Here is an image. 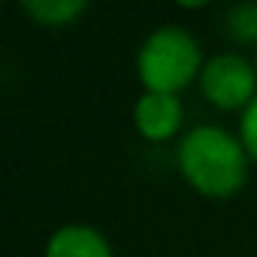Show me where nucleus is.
<instances>
[{"label":"nucleus","instance_id":"obj_1","mask_svg":"<svg viewBox=\"0 0 257 257\" xmlns=\"http://www.w3.org/2000/svg\"><path fill=\"white\" fill-rule=\"evenodd\" d=\"M182 176L206 197H230L245 185V146L221 127H194L179 146Z\"/></svg>","mask_w":257,"mask_h":257},{"label":"nucleus","instance_id":"obj_2","mask_svg":"<svg viewBox=\"0 0 257 257\" xmlns=\"http://www.w3.org/2000/svg\"><path fill=\"white\" fill-rule=\"evenodd\" d=\"M137 70L152 94H176L200 73V46L182 28H161L143 43Z\"/></svg>","mask_w":257,"mask_h":257},{"label":"nucleus","instance_id":"obj_3","mask_svg":"<svg viewBox=\"0 0 257 257\" xmlns=\"http://www.w3.org/2000/svg\"><path fill=\"white\" fill-rule=\"evenodd\" d=\"M200 88L209 97V103L221 109H239L257 97V70L239 55H218L203 67Z\"/></svg>","mask_w":257,"mask_h":257},{"label":"nucleus","instance_id":"obj_4","mask_svg":"<svg viewBox=\"0 0 257 257\" xmlns=\"http://www.w3.org/2000/svg\"><path fill=\"white\" fill-rule=\"evenodd\" d=\"M134 121H137V131L146 140H155V143L170 140L182 124V103L176 100V94H152L149 91L146 97H140Z\"/></svg>","mask_w":257,"mask_h":257},{"label":"nucleus","instance_id":"obj_5","mask_svg":"<svg viewBox=\"0 0 257 257\" xmlns=\"http://www.w3.org/2000/svg\"><path fill=\"white\" fill-rule=\"evenodd\" d=\"M46 257H112L106 239L94 227H61L46 248Z\"/></svg>","mask_w":257,"mask_h":257},{"label":"nucleus","instance_id":"obj_6","mask_svg":"<svg viewBox=\"0 0 257 257\" xmlns=\"http://www.w3.org/2000/svg\"><path fill=\"white\" fill-rule=\"evenodd\" d=\"M85 10H88L85 0H28L25 4V13H31L40 25H55V28L73 22Z\"/></svg>","mask_w":257,"mask_h":257},{"label":"nucleus","instance_id":"obj_7","mask_svg":"<svg viewBox=\"0 0 257 257\" xmlns=\"http://www.w3.org/2000/svg\"><path fill=\"white\" fill-rule=\"evenodd\" d=\"M227 31L236 43H257V4H236L227 13Z\"/></svg>","mask_w":257,"mask_h":257},{"label":"nucleus","instance_id":"obj_8","mask_svg":"<svg viewBox=\"0 0 257 257\" xmlns=\"http://www.w3.org/2000/svg\"><path fill=\"white\" fill-rule=\"evenodd\" d=\"M242 146L245 152L257 161V97L245 106L242 112Z\"/></svg>","mask_w":257,"mask_h":257},{"label":"nucleus","instance_id":"obj_9","mask_svg":"<svg viewBox=\"0 0 257 257\" xmlns=\"http://www.w3.org/2000/svg\"><path fill=\"white\" fill-rule=\"evenodd\" d=\"M254 64H257V61H254Z\"/></svg>","mask_w":257,"mask_h":257}]
</instances>
